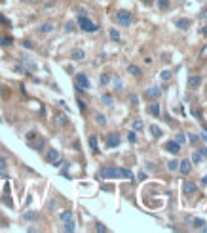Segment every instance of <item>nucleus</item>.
Wrapping results in <instances>:
<instances>
[{
	"label": "nucleus",
	"mask_w": 207,
	"mask_h": 233,
	"mask_svg": "<svg viewBox=\"0 0 207 233\" xmlns=\"http://www.w3.org/2000/svg\"><path fill=\"white\" fill-rule=\"evenodd\" d=\"M99 176L105 180H112V178H133V172L127 170V168H116V166H103L99 170Z\"/></svg>",
	"instance_id": "obj_1"
},
{
	"label": "nucleus",
	"mask_w": 207,
	"mask_h": 233,
	"mask_svg": "<svg viewBox=\"0 0 207 233\" xmlns=\"http://www.w3.org/2000/svg\"><path fill=\"white\" fill-rule=\"evenodd\" d=\"M78 27L82 31H86V33H95L99 27L95 25V23L91 21V19H87L86 15H78Z\"/></svg>",
	"instance_id": "obj_2"
},
{
	"label": "nucleus",
	"mask_w": 207,
	"mask_h": 233,
	"mask_svg": "<svg viewBox=\"0 0 207 233\" xmlns=\"http://www.w3.org/2000/svg\"><path fill=\"white\" fill-rule=\"evenodd\" d=\"M131 14H129L127 10H120L118 14H116V21L120 23V25H124V27H129L131 25Z\"/></svg>",
	"instance_id": "obj_3"
},
{
	"label": "nucleus",
	"mask_w": 207,
	"mask_h": 233,
	"mask_svg": "<svg viewBox=\"0 0 207 233\" xmlns=\"http://www.w3.org/2000/svg\"><path fill=\"white\" fill-rule=\"evenodd\" d=\"M76 88H78V90H89V88H91V82H89L87 75H84V73L76 75Z\"/></svg>",
	"instance_id": "obj_4"
},
{
	"label": "nucleus",
	"mask_w": 207,
	"mask_h": 233,
	"mask_svg": "<svg viewBox=\"0 0 207 233\" xmlns=\"http://www.w3.org/2000/svg\"><path fill=\"white\" fill-rule=\"evenodd\" d=\"M160 96H161V88H158V86H152L144 92V98H148V99H158Z\"/></svg>",
	"instance_id": "obj_5"
},
{
	"label": "nucleus",
	"mask_w": 207,
	"mask_h": 233,
	"mask_svg": "<svg viewBox=\"0 0 207 233\" xmlns=\"http://www.w3.org/2000/svg\"><path fill=\"white\" fill-rule=\"evenodd\" d=\"M165 151H169V153H173V155H177L179 151H181V143H177L175 140H171V142H167L165 143Z\"/></svg>",
	"instance_id": "obj_6"
},
{
	"label": "nucleus",
	"mask_w": 207,
	"mask_h": 233,
	"mask_svg": "<svg viewBox=\"0 0 207 233\" xmlns=\"http://www.w3.org/2000/svg\"><path fill=\"white\" fill-rule=\"evenodd\" d=\"M107 145L108 147H118L120 145V134H108L107 136Z\"/></svg>",
	"instance_id": "obj_7"
},
{
	"label": "nucleus",
	"mask_w": 207,
	"mask_h": 233,
	"mask_svg": "<svg viewBox=\"0 0 207 233\" xmlns=\"http://www.w3.org/2000/svg\"><path fill=\"white\" fill-rule=\"evenodd\" d=\"M196 191H198V186H196L194 182H186V183H184V193H186V195L196 193Z\"/></svg>",
	"instance_id": "obj_8"
},
{
	"label": "nucleus",
	"mask_w": 207,
	"mask_h": 233,
	"mask_svg": "<svg viewBox=\"0 0 207 233\" xmlns=\"http://www.w3.org/2000/svg\"><path fill=\"white\" fill-rule=\"evenodd\" d=\"M46 159L50 160V163H55L57 159H61V157H59V151L57 149H50V151H48V155H46Z\"/></svg>",
	"instance_id": "obj_9"
},
{
	"label": "nucleus",
	"mask_w": 207,
	"mask_h": 233,
	"mask_svg": "<svg viewBox=\"0 0 207 233\" xmlns=\"http://www.w3.org/2000/svg\"><path fill=\"white\" fill-rule=\"evenodd\" d=\"M148 113H150V115H154V116H160V113H161V109H160V103H150V107H148Z\"/></svg>",
	"instance_id": "obj_10"
},
{
	"label": "nucleus",
	"mask_w": 207,
	"mask_h": 233,
	"mask_svg": "<svg viewBox=\"0 0 207 233\" xmlns=\"http://www.w3.org/2000/svg\"><path fill=\"white\" fill-rule=\"evenodd\" d=\"M175 27H179V29H188V27H190V19H186V17L177 19V21H175Z\"/></svg>",
	"instance_id": "obj_11"
},
{
	"label": "nucleus",
	"mask_w": 207,
	"mask_h": 233,
	"mask_svg": "<svg viewBox=\"0 0 207 233\" xmlns=\"http://www.w3.org/2000/svg\"><path fill=\"white\" fill-rule=\"evenodd\" d=\"M179 170H181L182 174H188V172H190V160H182V163H179Z\"/></svg>",
	"instance_id": "obj_12"
},
{
	"label": "nucleus",
	"mask_w": 207,
	"mask_h": 233,
	"mask_svg": "<svg viewBox=\"0 0 207 233\" xmlns=\"http://www.w3.org/2000/svg\"><path fill=\"white\" fill-rule=\"evenodd\" d=\"M201 84V78L200 77H188V86L190 88H198Z\"/></svg>",
	"instance_id": "obj_13"
},
{
	"label": "nucleus",
	"mask_w": 207,
	"mask_h": 233,
	"mask_svg": "<svg viewBox=\"0 0 207 233\" xmlns=\"http://www.w3.org/2000/svg\"><path fill=\"white\" fill-rule=\"evenodd\" d=\"M101 101H103V105L110 107L112 103H114V99H112V96H110V94H103V98H101Z\"/></svg>",
	"instance_id": "obj_14"
},
{
	"label": "nucleus",
	"mask_w": 207,
	"mask_h": 233,
	"mask_svg": "<svg viewBox=\"0 0 207 233\" xmlns=\"http://www.w3.org/2000/svg\"><path fill=\"white\" fill-rule=\"evenodd\" d=\"M63 229H65V231H68V233H72V231L76 229V227H74V222H72V220H65Z\"/></svg>",
	"instance_id": "obj_15"
},
{
	"label": "nucleus",
	"mask_w": 207,
	"mask_h": 233,
	"mask_svg": "<svg viewBox=\"0 0 207 233\" xmlns=\"http://www.w3.org/2000/svg\"><path fill=\"white\" fill-rule=\"evenodd\" d=\"M86 58V54H84V50H74L72 52V59H76V61H80V59Z\"/></svg>",
	"instance_id": "obj_16"
},
{
	"label": "nucleus",
	"mask_w": 207,
	"mask_h": 233,
	"mask_svg": "<svg viewBox=\"0 0 207 233\" xmlns=\"http://www.w3.org/2000/svg\"><path fill=\"white\" fill-rule=\"evenodd\" d=\"M53 31V25L51 23H44V25H40V33H51Z\"/></svg>",
	"instance_id": "obj_17"
},
{
	"label": "nucleus",
	"mask_w": 207,
	"mask_h": 233,
	"mask_svg": "<svg viewBox=\"0 0 207 233\" xmlns=\"http://www.w3.org/2000/svg\"><path fill=\"white\" fill-rule=\"evenodd\" d=\"M99 82H101V86H107V84L110 82V75H108V73H103V75H101V80H99Z\"/></svg>",
	"instance_id": "obj_18"
},
{
	"label": "nucleus",
	"mask_w": 207,
	"mask_h": 233,
	"mask_svg": "<svg viewBox=\"0 0 207 233\" xmlns=\"http://www.w3.org/2000/svg\"><path fill=\"white\" fill-rule=\"evenodd\" d=\"M89 147H91L93 153H97V151H99V149H97V138H95V136H91V138H89Z\"/></svg>",
	"instance_id": "obj_19"
},
{
	"label": "nucleus",
	"mask_w": 207,
	"mask_h": 233,
	"mask_svg": "<svg viewBox=\"0 0 207 233\" xmlns=\"http://www.w3.org/2000/svg\"><path fill=\"white\" fill-rule=\"evenodd\" d=\"M150 132H152V136H154V138H160V136H161V130L156 126V124H152V126H150Z\"/></svg>",
	"instance_id": "obj_20"
},
{
	"label": "nucleus",
	"mask_w": 207,
	"mask_h": 233,
	"mask_svg": "<svg viewBox=\"0 0 207 233\" xmlns=\"http://www.w3.org/2000/svg\"><path fill=\"white\" fill-rule=\"evenodd\" d=\"M21 61H23V63H25V65H27V67H29V69H32V71H34V69H36V63H34V61H29V59H27V58H25V55H23V58H21Z\"/></svg>",
	"instance_id": "obj_21"
},
{
	"label": "nucleus",
	"mask_w": 207,
	"mask_h": 233,
	"mask_svg": "<svg viewBox=\"0 0 207 233\" xmlns=\"http://www.w3.org/2000/svg\"><path fill=\"white\" fill-rule=\"evenodd\" d=\"M167 168H169L171 172H175L177 168H179V160H175V159H173V160H169V163H167Z\"/></svg>",
	"instance_id": "obj_22"
},
{
	"label": "nucleus",
	"mask_w": 207,
	"mask_h": 233,
	"mask_svg": "<svg viewBox=\"0 0 207 233\" xmlns=\"http://www.w3.org/2000/svg\"><path fill=\"white\" fill-rule=\"evenodd\" d=\"M108 37H110L112 40H114V42H118V40H120V33H118V31H116V29H110V33H108Z\"/></svg>",
	"instance_id": "obj_23"
},
{
	"label": "nucleus",
	"mask_w": 207,
	"mask_h": 233,
	"mask_svg": "<svg viewBox=\"0 0 207 233\" xmlns=\"http://www.w3.org/2000/svg\"><path fill=\"white\" fill-rule=\"evenodd\" d=\"M23 218H25V220H36V218H38V212H25Z\"/></svg>",
	"instance_id": "obj_24"
},
{
	"label": "nucleus",
	"mask_w": 207,
	"mask_h": 233,
	"mask_svg": "<svg viewBox=\"0 0 207 233\" xmlns=\"http://www.w3.org/2000/svg\"><path fill=\"white\" fill-rule=\"evenodd\" d=\"M127 73H131V75H135V77H137V75L141 73V69H139L137 65H129V67H127Z\"/></svg>",
	"instance_id": "obj_25"
},
{
	"label": "nucleus",
	"mask_w": 207,
	"mask_h": 233,
	"mask_svg": "<svg viewBox=\"0 0 207 233\" xmlns=\"http://www.w3.org/2000/svg\"><path fill=\"white\" fill-rule=\"evenodd\" d=\"M158 8H160V10H167L169 8V0H158Z\"/></svg>",
	"instance_id": "obj_26"
},
{
	"label": "nucleus",
	"mask_w": 207,
	"mask_h": 233,
	"mask_svg": "<svg viewBox=\"0 0 207 233\" xmlns=\"http://www.w3.org/2000/svg\"><path fill=\"white\" fill-rule=\"evenodd\" d=\"M61 220H72V212L70 210H65V212H61Z\"/></svg>",
	"instance_id": "obj_27"
},
{
	"label": "nucleus",
	"mask_w": 207,
	"mask_h": 233,
	"mask_svg": "<svg viewBox=\"0 0 207 233\" xmlns=\"http://www.w3.org/2000/svg\"><path fill=\"white\" fill-rule=\"evenodd\" d=\"M192 163L194 164H200L201 163V155L198 153V151H196V153H192Z\"/></svg>",
	"instance_id": "obj_28"
},
{
	"label": "nucleus",
	"mask_w": 207,
	"mask_h": 233,
	"mask_svg": "<svg viewBox=\"0 0 207 233\" xmlns=\"http://www.w3.org/2000/svg\"><path fill=\"white\" fill-rule=\"evenodd\" d=\"M95 120H97V122L101 124V126H105V124H107V119H105V115H101V113L95 116Z\"/></svg>",
	"instance_id": "obj_29"
},
{
	"label": "nucleus",
	"mask_w": 207,
	"mask_h": 233,
	"mask_svg": "<svg viewBox=\"0 0 207 233\" xmlns=\"http://www.w3.org/2000/svg\"><path fill=\"white\" fill-rule=\"evenodd\" d=\"M10 44H11L10 37H2V38H0V46H10Z\"/></svg>",
	"instance_id": "obj_30"
},
{
	"label": "nucleus",
	"mask_w": 207,
	"mask_h": 233,
	"mask_svg": "<svg viewBox=\"0 0 207 233\" xmlns=\"http://www.w3.org/2000/svg\"><path fill=\"white\" fill-rule=\"evenodd\" d=\"M143 126H144V124H143V120H139V119H137V120H133V128H135V130H141Z\"/></svg>",
	"instance_id": "obj_31"
},
{
	"label": "nucleus",
	"mask_w": 207,
	"mask_h": 233,
	"mask_svg": "<svg viewBox=\"0 0 207 233\" xmlns=\"http://www.w3.org/2000/svg\"><path fill=\"white\" fill-rule=\"evenodd\" d=\"M57 124H67V115H57Z\"/></svg>",
	"instance_id": "obj_32"
},
{
	"label": "nucleus",
	"mask_w": 207,
	"mask_h": 233,
	"mask_svg": "<svg viewBox=\"0 0 207 233\" xmlns=\"http://www.w3.org/2000/svg\"><path fill=\"white\" fill-rule=\"evenodd\" d=\"M127 142H129V143H135V142H137L135 132H129V134H127Z\"/></svg>",
	"instance_id": "obj_33"
},
{
	"label": "nucleus",
	"mask_w": 207,
	"mask_h": 233,
	"mask_svg": "<svg viewBox=\"0 0 207 233\" xmlns=\"http://www.w3.org/2000/svg\"><path fill=\"white\" fill-rule=\"evenodd\" d=\"M188 140H190V143H192V145H196V143L200 142V138H198L196 134H190V136H188Z\"/></svg>",
	"instance_id": "obj_34"
},
{
	"label": "nucleus",
	"mask_w": 207,
	"mask_h": 233,
	"mask_svg": "<svg viewBox=\"0 0 207 233\" xmlns=\"http://www.w3.org/2000/svg\"><path fill=\"white\" fill-rule=\"evenodd\" d=\"M65 31H67V33H72V31H74V23H67V25H65Z\"/></svg>",
	"instance_id": "obj_35"
},
{
	"label": "nucleus",
	"mask_w": 207,
	"mask_h": 233,
	"mask_svg": "<svg viewBox=\"0 0 207 233\" xmlns=\"http://www.w3.org/2000/svg\"><path fill=\"white\" fill-rule=\"evenodd\" d=\"M203 220H200V218H196V220H194V226H196V227H203Z\"/></svg>",
	"instance_id": "obj_36"
},
{
	"label": "nucleus",
	"mask_w": 207,
	"mask_h": 233,
	"mask_svg": "<svg viewBox=\"0 0 207 233\" xmlns=\"http://www.w3.org/2000/svg\"><path fill=\"white\" fill-rule=\"evenodd\" d=\"M4 168H6V157L0 155V170H4Z\"/></svg>",
	"instance_id": "obj_37"
},
{
	"label": "nucleus",
	"mask_w": 207,
	"mask_h": 233,
	"mask_svg": "<svg viewBox=\"0 0 207 233\" xmlns=\"http://www.w3.org/2000/svg\"><path fill=\"white\" fill-rule=\"evenodd\" d=\"M46 145V142H44V140H40L38 143H36V151H42V147Z\"/></svg>",
	"instance_id": "obj_38"
},
{
	"label": "nucleus",
	"mask_w": 207,
	"mask_h": 233,
	"mask_svg": "<svg viewBox=\"0 0 207 233\" xmlns=\"http://www.w3.org/2000/svg\"><path fill=\"white\" fill-rule=\"evenodd\" d=\"M161 78H164V80H169V78H171V73H169V71H164V73H161Z\"/></svg>",
	"instance_id": "obj_39"
},
{
	"label": "nucleus",
	"mask_w": 207,
	"mask_h": 233,
	"mask_svg": "<svg viewBox=\"0 0 207 233\" xmlns=\"http://www.w3.org/2000/svg\"><path fill=\"white\" fill-rule=\"evenodd\" d=\"M184 140H186V138H184V134H179V136H177V143H181V145L184 143Z\"/></svg>",
	"instance_id": "obj_40"
},
{
	"label": "nucleus",
	"mask_w": 207,
	"mask_h": 233,
	"mask_svg": "<svg viewBox=\"0 0 207 233\" xmlns=\"http://www.w3.org/2000/svg\"><path fill=\"white\" fill-rule=\"evenodd\" d=\"M34 138H36V132H29V134H27V140H29V142H32Z\"/></svg>",
	"instance_id": "obj_41"
},
{
	"label": "nucleus",
	"mask_w": 207,
	"mask_h": 233,
	"mask_svg": "<svg viewBox=\"0 0 207 233\" xmlns=\"http://www.w3.org/2000/svg\"><path fill=\"white\" fill-rule=\"evenodd\" d=\"M78 107H80V111H86V103L82 99H78Z\"/></svg>",
	"instance_id": "obj_42"
},
{
	"label": "nucleus",
	"mask_w": 207,
	"mask_h": 233,
	"mask_svg": "<svg viewBox=\"0 0 207 233\" xmlns=\"http://www.w3.org/2000/svg\"><path fill=\"white\" fill-rule=\"evenodd\" d=\"M97 231H101V233H105V231H107V227H105V226H103V224H97Z\"/></svg>",
	"instance_id": "obj_43"
},
{
	"label": "nucleus",
	"mask_w": 207,
	"mask_h": 233,
	"mask_svg": "<svg viewBox=\"0 0 207 233\" xmlns=\"http://www.w3.org/2000/svg\"><path fill=\"white\" fill-rule=\"evenodd\" d=\"M23 44H25V48H29V50H32V42H31V40H25Z\"/></svg>",
	"instance_id": "obj_44"
},
{
	"label": "nucleus",
	"mask_w": 207,
	"mask_h": 233,
	"mask_svg": "<svg viewBox=\"0 0 207 233\" xmlns=\"http://www.w3.org/2000/svg\"><path fill=\"white\" fill-rule=\"evenodd\" d=\"M116 90H122V80L116 78Z\"/></svg>",
	"instance_id": "obj_45"
},
{
	"label": "nucleus",
	"mask_w": 207,
	"mask_h": 233,
	"mask_svg": "<svg viewBox=\"0 0 207 233\" xmlns=\"http://www.w3.org/2000/svg\"><path fill=\"white\" fill-rule=\"evenodd\" d=\"M131 101H133V105H137V101H139V98H137V96L133 94V96H131Z\"/></svg>",
	"instance_id": "obj_46"
},
{
	"label": "nucleus",
	"mask_w": 207,
	"mask_h": 233,
	"mask_svg": "<svg viewBox=\"0 0 207 233\" xmlns=\"http://www.w3.org/2000/svg\"><path fill=\"white\" fill-rule=\"evenodd\" d=\"M200 155H201V157H207V147H203V149H200Z\"/></svg>",
	"instance_id": "obj_47"
},
{
	"label": "nucleus",
	"mask_w": 207,
	"mask_h": 233,
	"mask_svg": "<svg viewBox=\"0 0 207 233\" xmlns=\"http://www.w3.org/2000/svg\"><path fill=\"white\" fill-rule=\"evenodd\" d=\"M0 23H6V25H10V23H8V19L4 17V15H0Z\"/></svg>",
	"instance_id": "obj_48"
},
{
	"label": "nucleus",
	"mask_w": 207,
	"mask_h": 233,
	"mask_svg": "<svg viewBox=\"0 0 207 233\" xmlns=\"http://www.w3.org/2000/svg\"><path fill=\"white\" fill-rule=\"evenodd\" d=\"M201 183H203V186H207V176H203V178H201Z\"/></svg>",
	"instance_id": "obj_49"
},
{
	"label": "nucleus",
	"mask_w": 207,
	"mask_h": 233,
	"mask_svg": "<svg viewBox=\"0 0 207 233\" xmlns=\"http://www.w3.org/2000/svg\"><path fill=\"white\" fill-rule=\"evenodd\" d=\"M201 33H203V35H207V27H203V31H201Z\"/></svg>",
	"instance_id": "obj_50"
},
{
	"label": "nucleus",
	"mask_w": 207,
	"mask_h": 233,
	"mask_svg": "<svg viewBox=\"0 0 207 233\" xmlns=\"http://www.w3.org/2000/svg\"><path fill=\"white\" fill-rule=\"evenodd\" d=\"M143 2H144V4H150V2H152V0H143Z\"/></svg>",
	"instance_id": "obj_51"
},
{
	"label": "nucleus",
	"mask_w": 207,
	"mask_h": 233,
	"mask_svg": "<svg viewBox=\"0 0 207 233\" xmlns=\"http://www.w3.org/2000/svg\"><path fill=\"white\" fill-rule=\"evenodd\" d=\"M203 231H205V233H207V227H203Z\"/></svg>",
	"instance_id": "obj_52"
}]
</instances>
